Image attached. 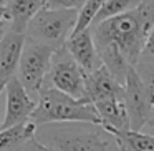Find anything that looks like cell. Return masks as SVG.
<instances>
[{
  "mask_svg": "<svg viewBox=\"0 0 154 151\" xmlns=\"http://www.w3.org/2000/svg\"><path fill=\"white\" fill-rule=\"evenodd\" d=\"M0 130H2V121H0Z\"/></svg>",
  "mask_w": 154,
  "mask_h": 151,
  "instance_id": "cell-27",
  "label": "cell"
},
{
  "mask_svg": "<svg viewBox=\"0 0 154 151\" xmlns=\"http://www.w3.org/2000/svg\"><path fill=\"white\" fill-rule=\"evenodd\" d=\"M43 8V0H7L5 10H7L8 25L12 30L27 33L30 20Z\"/></svg>",
  "mask_w": 154,
  "mask_h": 151,
  "instance_id": "cell-13",
  "label": "cell"
},
{
  "mask_svg": "<svg viewBox=\"0 0 154 151\" xmlns=\"http://www.w3.org/2000/svg\"><path fill=\"white\" fill-rule=\"evenodd\" d=\"M109 98H124V85L119 83L104 65H101L93 73L86 75V100L94 105Z\"/></svg>",
  "mask_w": 154,
  "mask_h": 151,
  "instance_id": "cell-10",
  "label": "cell"
},
{
  "mask_svg": "<svg viewBox=\"0 0 154 151\" xmlns=\"http://www.w3.org/2000/svg\"><path fill=\"white\" fill-rule=\"evenodd\" d=\"M141 2L143 0H106L103 8L100 10V14L96 15V18H94L91 27H94V25L101 24L104 20L114 18L118 15H123V14H128V12L134 10Z\"/></svg>",
  "mask_w": 154,
  "mask_h": 151,
  "instance_id": "cell-16",
  "label": "cell"
},
{
  "mask_svg": "<svg viewBox=\"0 0 154 151\" xmlns=\"http://www.w3.org/2000/svg\"><path fill=\"white\" fill-rule=\"evenodd\" d=\"M113 134L119 151H154V136L144 134L141 131H118V130H104Z\"/></svg>",
  "mask_w": 154,
  "mask_h": 151,
  "instance_id": "cell-15",
  "label": "cell"
},
{
  "mask_svg": "<svg viewBox=\"0 0 154 151\" xmlns=\"http://www.w3.org/2000/svg\"><path fill=\"white\" fill-rule=\"evenodd\" d=\"M4 30H5V28H2V30H0V38H2V35H4Z\"/></svg>",
  "mask_w": 154,
  "mask_h": 151,
  "instance_id": "cell-26",
  "label": "cell"
},
{
  "mask_svg": "<svg viewBox=\"0 0 154 151\" xmlns=\"http://www.w3.org/2000/svg\"><path fill=\"white\" fill-rule=\"evenodd\" d=\"M5 4H7V0H0V7H5Z\"/></svg>",
  "mask_w": 154,
  "mask_h": 151,
  "instance_id": "cell-24",
  "label": "cell"
},
{
  "mask_svg": "<svg viewBox=\"0 0 154 151\" xmlns=\"http://www.w3.org/2000/svg\"><path fill=\"white\" fill-rule=\"evenodd\" d=\"M94 45L103 65L124 85L129 68L136 67L146 50L151 30L143 24L136 8L91 27Z\"/></svg>",
  "mask_w": 154,
  "mask_h": 151,
  "instance_id": "cell-1",
  "label": "cell"
},
{
  "mask_svg": "<svg viewBox=\"0 0 154 151\" xmlns=\"http://www.w3.org/2000/svg\"><path fill=\"white\" fill-rule=\"evenodd\" d=\"M37 134V124L25 121L17 126L0 130V151H25Z\"/></svg>",
  "mask_w": 154,
  "mask_h": 151,
  "instance_id": "cell-14",
  "label": "cell"
},
{
  "mask_svg": "<svg viewBox=\"0 0 154 151\" xmlns=\"http://www.w3.org/2000/svg\"><path fill=\"white\" fill-rule=\"evenodd\" d=\"M65 47L70 52L71 57L75 58V61L83 68V71L86 75L93 73L94 70H98L103 65V61L100 58V53L96 50V45H94L91 28L83 30L76 35H71Z\"/></svg>",
  "mask_w": 154,
  "mask_h": 151,
  "instance_id": "cell-11",
  "label": "cell"
},
{
  "mask_svg": "<svg viewBox=\"0 0 154 151\" xmlns=\"http://www.w3.org/2000/svg\"><path fill=\"white\" fill-rule=\"evenodd\" d=\"M25 151H51V149L45 146V144L42 143V141H38V140H37V136H35L33 140H32L30 143H28V146H27V149H25Z\"/></svg>",
  "mask_w": 154,
  "mask_h": 151,
  "instance_id": "cell-20",
  "label": "cell"
},
{
  "mask_svg": "<svg viewBox=\"0 0 154 151\" xmlns=\"http://www.w3.org/2000/svg\"><path fill=\"white\" fill-rule=\"evenodd\" d=\"M86 0H51L45 8H63V10H80Z\"/></svg>",
  "mask_w": 154,
  "mask_h": 151,
  "instance_id": "cell-19",
  "label": "cell"
},
{
  "mask_svg": "<svg viewBox=\"0 0 154 151\" xmlns=\"http://www.w3.org/2000/svg\"><path fill=\"white\" fill-rule=\"evenodd\" d=\"M80 10H63V8H42L30 20L27 37L43 45L58 48L65 47L78 22Z\"/></svg>",
  "mask_w": 154,
  "mask_h": 151,
  "instance_id": "cell-4",
  "label": "cell"
},
{
  "mask_svg": "<svg viewBox=\"0 0 154 151\" xmlns=\"http://www.w3.org/2000/svg\"><path fill=\"white\" fill-rule=\"evenodd\" d=\"M30 121H33L37 128L53 123H88L101 126V118L93 103L88 100H75L51 87L42 90Z\"/></svg>",
  "mask_w": 154,
  "mask_h": 151,
  "instance_id": "cell-2",
  "label": "cell"
},
{
  "mask_svg": "<svg viewBox=\"0 0 154 151\" xmlns=\"http://www.w3.org/2000/svg\"><path fill=\"white\" fill-rule=\"evenodd\" d=\"M124 103L128 108L131 121V130L141 131L151 118V111L154 106V96L144 81L141 80L139 73L136 71V67L129 68L124 81Z\"/></svg>",
  "mask_w": 154,
  "mask_h": 151,
  "instance_id": "cell-7",
  "label": "cell"
},
{
  "mask_svg": "<svg viewBox=\"0 0 154 151\" xmlns=\"http://www.w3.org/2000/svg\"><path fill=\"white\" fill-rule=\"evenodd\" d=\"M147 124H151V126L154 128V106H152V111H151V118H149V123Z\"/></svg>",
  "mask_w": 154,
  "mask_h": 151,
  "instance_id": "cell-23",
  "label": "cell"
},
{
  "mask_svg": "<svg viewBox=\"0 0 154 151\" xmlns=\"http://www.w3.org/2000/svg\"><path fill=\"white\" fill-rule=\"evenodd\" d=\"M98 115L101 118V128L103 130H118L128 131L131 130V121L128 115V108L124 98H109L94 103Z\"/></svg>",
  "mask_w": 154,
  "mask_h": 151,
  "instance_id": "cell-12",
  "label": "cell"
},
{
  "mask_svg": "<svg viewBox=\"0 0 154 151\" xmlns=\"http://www.w3.org/2000/svg\"><path fill=\"white\" fill-rule=\"evenodd\" d=\"M104 2H106V0H86V2H85V5L80 8V12H78V22H76V27H75V30H73V35L91 28L96 15L100 14V10L103 8Z\"/></svg>",
  "mask_w": 154,
  "mask_h": 151,
  "instance_id": "cell-17",
  "label": "cell"
},
{
  "mask_svg": "<svg viewBox=\"0 0 154 151\" xmlns=\"http://www.w3.org/2000/svg\"><path fill=\"white\" fill-rule=\"evenodd\" d=\"M25 40L27 33H20L12 30L10 27H5L4 35L0 38V93L5 90L12 78L17 77Z\"/></svg>",
  "mask_w": 154,
  "mask_h": 151,
  "instance_id": "cell-9",
  "label": "cell"
},
{
  "mask_svg": "<svg viewBox=\"0 0 154 151\" xmlns=\"http://www.w3.org/2000/svg\"><path fill=\"white\" fill-rule=\"evenodd\" d=\"M5 93H7V105H5L2 130L30 121L37 108V100L25 90V87L20 83L17 77L8 81V85L5 87Z\"/></svg>",
  "mask_w": 154,
  "mask_h": 151,
  "instance_id": "cell-8",
  "label": "cell"
},
{
  "mask_svg": "<svg viewBox=\"0 0 154 151\" xmlns=\"http://www.w3.org/2000/svg\"><path fill=\"white\" fill-rule=\"evenodd\" d=\"M55 52H57L55 48L43 45L37 40H32L28 37L25 40L17 78L33 98L40 96L42 90L47 83Z\"/></svg>",
  "mask_w": 154,
  "mask_h": 151,
  "instance_id": "cell-5",
  "label": "cell"
},
{
  "mask_svg": "<svg viewBox=\"0 0 154 151\" xmlns=\"http://www.w3.org/2000/svg\"><path fill=\"white\" fill-rule=\"evenodd\" d=\"M136 71L139 73L141 80L144 81V85L147 87V90L152 93L154 96V60L151 57L143 53L139 63L136 65Z\"/></svg>",
  "mask_w": 154,
  "mask_h": 151,
  "instance_id": "cell-18",
  "label": "cell"
},
{
  "mask_svg": "<svg viewBox=\"0 0 154 151\" xmlns=\"http://www.w3.org/2000/svg\"><path fill=\"white\" fill-rule=\"evenodd\" d=\"M45 87L57 88L75 100H86V73L75 61L66 47L55 52Z\"/></svg>",
  "mask_w": 154,
  "mask_h": 151,
  "instance_id": "cell-6",
  "label": "cell"
},
{
  "mask_svg": "<svg viewBox=\"0 0 154 151\" xmlns=\"http://www.w3.org/2000/svg\"><path fill=\"white\" fill-rule=\"evenodd\" d=\"M83 123H53L43 124L38 141L51 151H108V140L100 131L85 130Z\"/></svg>",
  "mask_w": 154,
  "mask_h": 151,
  "instance_id": "cell-3",
  "label": "cell"
},
{
  "mask_svg": "<svg viewBox=\"0 0 154 151\" xmlns=\"http://www.w3.org/2000/svg\"><path fill=\"white\" fill-rule=\"evenodd\" d=\"M8 25V18H7V10L5 7H0V30L5 28Z\"/></svg>",
  "mask_w": 154,
  "mask_h": 151,
  "instance_id": "cell-22",
  "label": "cell"
},
{
  "mask_svg": "<svg viewBox=\"0 0 154 151\" xmlns=\"http://www.w3.org/2000/svg\"><path fill=\"white\" fill-rule=\"evenodd\" d=\"M50 2H51V0H43V7H47V5L50 4Z\"/></svg>",
  "mask_w": 154,
  "mask_h": 151,
  "instance_id": "cell-25",
  "label": "cell"
},
{
  "mask_svg": "<svg viewBox=\"0 0 154 151\" xmlns=\"http://www.w3.org/2000/svg\"><path fill=\"white\" fill-rule=\"evenodd\" d=\"M144 55L151 57L154 60V28L151 30L149 37H147V43H146V50H144Z\"/></svg>",
  "mask_w": 154,
  "mask_h": 151,
  "instance_id": "cell-21",
  "label": "cell"
}]
</instances>
